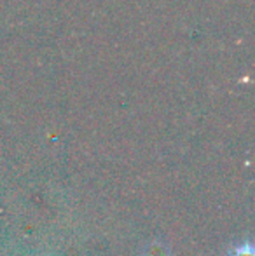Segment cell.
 Returning a JSON list of instances; mask_svg holds the SVG:
<instances>
[{
    "mask_svg": "<svg viewBox=\"0 0 255 256\" xmlns=\"http://www.w3.org/2000/svg\"><path fill=\"white\" fill-rule=\"evenodd\" d=\"M231 256H253V248L250 246V244H246V246L238 248Z\"/></svg>",
    "mask_w": 255,
    "mask_h": 256,
    "instance_id": "cell-1",
    "label": "cell"
}]
</instances>
